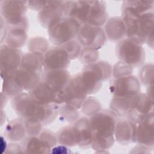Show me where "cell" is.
Segmentation results:
<instances>
[{"mask_svg": "<svg viewBox=\"0 0 154 154\" xmlns=\"http://www.w3.org/2000/svg\"><path fill=\"white\" fill-rule=\"evenodd\" d=\"M118 117L110 110H100L89 119L93 133L91 147L96 152L109 149L115 142L114 129Z\"/></svg>", "mask_w": 154, "mask_h": 154, "instance_id": "obj_1", "label": "cell"}, {"mask_svg": "<svg viewBox=\"0 0 154 154\" xmlns=\"http://www.w3.org/2000/svg\"><path fill=\"white\" fill-rule=\"evenodd\" d=\"M126 29V37L141 45L146 43L149 32L153 29V11L137 14L126 8H122L121 16Z\"/></svg>", "mask_w": 154, "mask_h": 154, "instance_id": "obj_2", "label": "cell"}, {"mask_svg": "<svg viewBox=\"0 0 154 154\" xmlns=\"http://www.w3.org/2000/svg\"><path fill=\"white\" fill-rule=\"evenodd\" d=\"M26 1H1V17L8 29H22L28 31L29 22L26 17Z\"/></svg>", "mask_w": 154, "mask_h": 154, "instance_id": "obj_3", "label": "cell"}, {"mask_svg": "<svg viewBox=\"0 0 154 154\" xmlns=\"http://www.w3.org/2000/svg\"><path fill=\"white\" fill-rule=\"evenodd\" d=\"M79 28L72 19L60 16L53 20L48 28L49 40L55 46H61L76 38Z\"/></svg>", "mask_w": 154, "mask_h": 154, "instance_id": "obj_4", "label": "cell"}, {"mask_svg": "<svg viewBox=\"0 0 154 154\" xmlns=\"http://www.w3.org/2000/svg\"><path fill=\"white\" fill-rule=\"evenodd\" d=\"M116 52L120 61L132 68L140 66L145 60V51L143 45L128 37L117 43Z\"/></svg>", "mask_w": 154, "mask_h": 154, "instance_id": "obj_5", "label": "cell"}, {"mask_svg": "<svg viewBox=\"0 0 154 154\" xmlns=\"http://www.w3.org/2000/svg\"><path fill=\"white\" fill-rule=\"evenodd\" d=\"M76 40L82 48L97 51L106 41V36L102 27L85 24L80 26Z\"/></svg>", "mask_w": 154, "mask_h": 154, "instance_id": "obj_6", "label": "cell"}, {"mask_svg": "<svg viewBox=\"0 0 154 154\" xmlns=\"http://www.w3.org/2000/svg\"><path fill=\"white\" fill-rule=\"evenodd\" d=\"M23 55V53L19 49L13 48L5 44L1 45L0 63L2 78L19 68Z\"/></svg>", "mask_w": 154, "mask_h": 154, "instance_id": "obj_7", "label": "cell"}, {"mask_svg": "<svg viewBox=\"0 0 154 154\" xmlns=\"http://www.w3.org/2000/svg\"><path fill=\"white\" fill-rule=\"evenodd\" d=\"M91 4L92 1H64L63 16L72 19L81 26L87 24Z\"/></svg>", "mask_w": 154, "mask_h": 154, "instance_id": "obj_8", "label": "cell"}, {"mask_svg": "<svg viewBox=\"0 0 154 154\" xmlns=\"http://www.w3.org/2000/svg\"><path fill=\"white\" fill-rule=\"evenodd\" d=\"M39 105L29 92H22L13 97L11 100L14 111L23 120L35 117Z\"/></svg>", "mask_w": 154, "mask_h": 154, "instance_id": "obj_9", "label": "cell"}, {"mask_svg": "<svg viewBox=\"0 0 154 154\" xmlns=\"http://www.w3.org/2000/svg\"><path fill=\"white\" fill-rule=\"evenodd\" d=\"M153 101L150 100L143 93H138L126 114V119L137 125L146 118L150 113L153 112Z\"/></svg>", "mask_w": 154, "mask_h": 154, "instance_id": "obj_10", "label": "cell"}, {"mask_svg": "<svg viewBox=\"0 0 154 154\" xmlns=\"http://www.w3.org/2000/svg\"><path fill=\"white\" fill-rule=\"evenodd\" d=\"M70 61L67 52L63 47L55 46L44 54L43 71L67 69Z\"/></svg>", "mask_w": 154, "mask_h": 154, "instance_id": "obj_11", "label": "cell"}, {"mask_svg": "<svg viewBox=\"0 0 154 154\" xmlns=\"http://www.w3.org/2000/svg\"><path fill=\"white\" fill-rule=\"evenodd\" d=\"M109 89L113 97L130 96L140 92V83L135 76L129 75L116 78L110 84Z\"/></svg>", "mask_w": 154, "mask_h": 154, "instance_id": "obj_12", "label": "cell"}, {"mask_svg": "<svg viewBox=\"0 0 154 154\" xmlns=\"http://www.w3.org/2000/svg\"><path fill=\"white\" fill-rule=\"evenodd\" d=\"M71 81L79 90L86 96L96 93L101 88L102 85V82L95 73L85 69L72 78Z\"/></svg>", "mask_w": 154, "mask_h": 154, "instance_id": "obj_13", "label": "cell"}, {"mask_svg": "<svg viewBox=\"0 0 154 154\" xmlns=\"http://www.w3.org/2000/svg\"><path fill=\"white\" fill-rule=\"evenodd\" d=\"M137 125L135 142L140 146L153 149L154 146L153 112L150 113Z\"/></svg>", "mask_w": 154, "mask_h": 154, "instance_id": "obj_14", "label": "cell"}, {"mask_svg": "<svg viewBox=\"0 0 154 154\" xmlns=\"http://www.w3.org/2000/svg\"><path fill=\"white\" fill-rule=\"evenodd\" d=\"M71 79V75L67 69L43 71L42 75V81L57 93L63 91Z\"/></svg>", "mask_w": 154, "mask_h": 154, "instance_id": "obj_15", "label": "cell"}, {"mask_svg": "<svg viewBox=\"0 0 154 154\" xmlns=\"http://www.w3.org/2000/svg\"><path fill=\"white\" fill-rule=\"evenodd\" d=\"M137 125L130 122L127 119H118L114 129V138L118 143L128 145L136 141Z\"/></svg>", "mask_w": 154, "mask_h": 154, "instance_id": "obj_16", "label": "cell"}, {"mask_svg": "<svg viewBox=\"0 0 154 154\" xmlns=\"http://www.w3.org/2000/svg\"><path fill=\"white\" fill-rule=\"evenodd\" d=\"M73 127L77 141V146L84 149L91 147L93 136L89 119L81 117L78 119Z\"/></svg>", "mask_w": 154, "mask_h": 154, "instance_id": "obj_17", "label": "cell"}, {"mask_svg": "<svg viewBox=\"0 0 154 154\" xmlns=\"http://www.w3.org/2000/svg\"><path fill=\"white\" fill-rule=\"evenodd\" d=\"M64 1H51L38 13V20L40 25L48 29L53 20L63 16Z\"/></svg>", "mask_w": 154, "mask_h": 154, "instance_id": "obj_18", "label": "cell"}, {"mask_svg": "<svg viewBox=\"0 0 154 154\" xmlns=\"http://www.w3.org/2000/svg\"><path fill=\"white\" fill-rule=\"evenodd\" d=\"M103 29L106 38L111 41L119 42L126 37V26L121 17L108 19Z\"/></svg>", "mask_w": 154, "mask_h": 154, "instance_id": "obj_19", "label": "cell"}, {"mask_svg": "<svg viewBox=\"0 0 154 154\" xmlns=\"http://www.w3.org/2000/svg\"><path fill=\"white\" fill-rule=\"evenodd\" d=\"M108 19L106 2L103 1H92L87 24L94 26L102 27Z\"/></svg>", "mask_w": 154, "mask_h": 154, "instance_id": "obj_20", "label": "cell"}, {"mask_svg": "<svg viewBox=\"0 0 154 154\" xmlns=\"http://www.w3.org/2000/svg\"><path fill=\"white\" fill-rule=\"evenodd\" d=\"M28 92L38 104L55 103L57 93L43 81Z\"/></svg>", "mask_w": 154, "mask_h": 154, "instance_id": "obj_21", "label": "cell"}, {"mask_svg": "<svg viewBox=\"0 0 154 154\" xmlns=\"http://www.w3.org/2000/svg\"><path fill=\"white\" fill-rule=\"evenodd\" d=\"M64 104L76 109L81 108L85 99L87 97L79 90L72 82L71 80L63 91Z\"/></svg>", "mask_w": 154, "mask_h": 154, "instance_id": "obj_22", "label": "cell"}, {"mask_svg": "<svg viewBox=\"0 0 154 154\" xmlns=\"http://www.w3.org/2000/svg\"><path fill=\"white\" fill-rule=\"evenodd\" d=\"M43 57L44 54L37 52H29L23 54L19 69L43 73Z\"/></svg>", "mask_w": 154, "mask_h": 154, "instance_id": "obj_23", "label": "cell"}, {"mask_svg": "<svg viewBox=\"0 0 154 154\" xmlns=\"http://www.w3.org/2000/svg\"><path fill=\"white\" fill-rule=\"evenodd\" d=\"M4 134L5 137L11 141H22L27 134L24 121L20 118L13 120L7 125Z\"/></svg>", "mask_w": 154, "mask_h": 154, "instance_id": "obj_24", "label": "cell"}, {"mask_svg": "<svg viewBox=\"0 0 154 154\" xmlns=\"http://www.w3.org/2000/svg\"><path fill=\"white\" fill-rule=\"evenodd\" d=\"M16 73L24 91H30L42 81L43 73L22 69H18Z\"/></svg>", "mask_w": 154, "mask_h": 154, "instance_id": "obj_25", "label": "cell"}, {"mask_svg": "<svg viewBox=\"0 0 154 154\" xmlns=\"http://www.w3.org/2000/svg\"><path fill=\"white\" fill-rule=\"evenodd\" d=\"M23 153H50L49 149L38 135L28 136L25 138L20 144Z\"/></svg>", "mask_w": 154, "mask_h": 154, "instance_id": "obj_26", "label": "cell"}, {"mask_svg": "<svg viewBox=\"0 0 154 154\" xmlns=\"http://www.w3.org/2000/svg\"><path fill=\"white\" fill-rule=\"evenodd\" d=\"M16 71L2 78L3 82L1 93L8 97H14L24 91L17 78Z\"/></svg>", "mask_w": 154, "mask_h": 154, "instance_id": "obj_27", "label": "cell"}, {"mask_svg": "<svg viewBox=\"0 0 154 154\" xmlns=\"http://www.w3.org/2000/svg\"><path fill=\"white\" fill-rule=\"evenodd\" d=\"M137 94L126 97H113L110 102V109L117 117H126Z\"/></svg>", "mask_w": 154, "mask_h": 154, "instance_id": "obj_28", "label": "cell"}, {"mask_svg": "<svg viewBox=\"0 0 154 154\" xmlns=\"http://www.w3.org/2000/svg\"><path fill=\"white\" fill-rule=\"evenodd\" d=\"M60 110L59 105L49 103L39 105L35 117L37 118L43 125L52 123L57 117Z\"/></svg>", "mask_w": 154, "mask_h": 154, "instance_id": "obj_29", "label": "cell"}, {"mask_svg": "<svg viewBox=\"0 0 154 154\" xmlns=\"http://www.w3.org/2000/svg\"><path fill=\"white\" fill-rule=\"evenodd\" d=\"M27 31L22 29H8L5 38V45L16 49L24 46L27 40Z\"/></svg>", "mask_w": 154, "mask_h": 154, "instance_id": "obj_30", "label": "cell"}, {"mask_svg": "<svg viewBox=\"0 0 154 154\" xmlns=\"http://www.w3.org/2000/svg\"><path fill=\"white\" fill-rule=\"evenodd\" d=\"M153 1H125L122 8H126L137 14H142L153 11Z\"/></svg>", "mask_w": 154, "mask_h": 154, "instance_id": "obj_31", "label": "cell"}, {"mask_svg": "<svg viewBox=\"0 0 154 154\" xmlns=\"http://www.w3.org/2000/svg\"><path fill=\"white\" fill-rule=\"evenodd\" d=\"M84 69L93 72L102 82L108 79L112 73L111 65L108 62L104 61H96L86 65Z\"/></svg>", "mask_w": 154, "mask_h": 154, "instance_id": "obj_32", "label": "cell"}, {"mask_svg": "<svg viewBox=\"0 0 154 154\" xmlns=\"http://www.w3.org/2000/svg\"><path fill=\"white\" fill-rule=\"evenodd\" d=\"M58 143L68 147L77 146V141L73 126H66L57 134Z\"/></svg>", "mask_w": 154, "mask_h": 154, "instance_id": "obj_33", "label": "cell"}, {"mask_svg": "<svg viewBox=\"0 0 154 154\" xmlns=\"http://www.w3.org/2000/svg\"><path fill=\"white\" fill-rule=\"evenodd\" d=\"M29 52H37L45 54L49 48L48 41L42 37H34L29 40L28 43Z\"/></svg>", "mask_w": 154, "mask_h": 154, "instance_id": "obj_34", "label": "cell"}, {"mask_svg": "<svg viewBox=\"0 0 154 154\" xmlns=\"http://www.w3.org/2000/svg\"><path fill=\"white\" fill-rule=\"evenodd\" d=\"M81 109L85 115L90 117L101 110L100 104L96 99L87 97L85 99Z\"/></svg>", "mask_w": 154, "mask_h": 154, "instance_id": "obj_35", "label": "cell"}, {"mask_svg": "<svg viewBox=\"0 0 154 154\" xmlns=\"http://www.w3.org/2000/svg\"><path fill=\"white\" fill-rule=\"evenodd\" d=\"M23 121L28 136L38 135L43 129V125L36 117H31Z\"/></svg>", "mask_w": 154, "mask_h": 154, "instance_id": "obj_36", "label": "cell"}, {"mask_svg": "<svg viewBox=\"0 0 154 154\" xmlns=\"http://www.w3.org/2000/svg\"><path fill=\"white\" fill-rule=\"evenodd\" d=\"M61 46L63 47L67 52L71 60L79 57L82 49V46L78 42L76 38L70 40L61 45Z\"/></svg>", "mask_w": 154, "mask_h": 154, "instance_id": "obj_37", "label": "cell"}, {"mask_svg": "<svg viewBox=\"0 0 154 154\" xmlns=\"http://www.w3.org/2000/svg\"><path fill=\"white\" fill-rule=\"evenodd\" d=\"M79 57L82 63L88 65L97 61L99 58V52L96 50L82 48Z\"/></svg>", "mask_w": 154, "mask_h": 154, "instance_id": "obj_38", "label": "cell"}, {"mask_svg": "<svg viewBox=\"0 0 154 154\" xmlns=\"http://www.w3.org/2000/svg\"><path fill=\"white\" fill-rule=\"evenodd\" d=\"M59 113L61 117L68 122H76L79 116V112L78 109L72 108L64 103L60 106Z\"/></svg>", "mask_w": 154, "mask_h": 154, "instance_id": "obj_39", "label": "cell"}, {"mask_svg": "<svg viewBox=\"0 0 154 154\" xmlns=\"http://www.w3.org/2000/svg\"><path fill=\"white\" fill-rule=\"evenodd\" d=\"M38 136L43 140L49 150L58 143L57 134L50 129H43Z\"/></svg>", "mask_w": 154, "mask_h": 154, "instance_id": "obj_40", "label": "cell"}, {"mask_svg": "<svg viewBox=\"0 0 154 154\" xmlns=\"http://www.w3.org/2000/svg\"><path fill=\"white\" fill-rule=\"evenodd\" d=\"M153 64H147L144 66L140 71V78L141 82L148 86L150 84H153Z\"/></svg>", "mask_w": 154, "mask_h": 154, "instance_id": "obj_41", "label": "cell"}, {"mask_svg": "<svg viewBox=\"0 0 154 154\" xmlns=\"http://www.w3.org/2000/svg\"><path fill=\"white\" fill-rule=\"evenodd\" d=\"M132 72V67L129 65L119 61L114 66L113 69V75L115 78L126 76L131 75Z\"/></svg>", "mask_w": 154, "mask_h": 154, "instance_id": "obj_42", "label": "cell"}, {"mask_svg": "<svg viewBox=\"0 0 154 154\" xmlns=\"http://www.w3.org/2000/svg\"><path fill=\"white\" fill-rule=\"evenodd\" d=\"M51 2V1H28L27 5L28 7L31 10L38 11L39 12L46 5H48Z\"/></svg>", "mask_w": 154, "mask_h": 154, "instance_id": "obj_43", "label": "cell"}, {"mask_svg": "<svg viewBox=\"0 0 154 154\" xmlns=\"http://www.w3.org/2000/svg\"><path fill=\"white\" fill-rule=\"evenodd\" d=\"M71 152L68 146L60 144L55 145L50 150V153H70Z\"/></svg>", "mask_w": 154, "mask_h": 154, "instance_id": "obj_44", "label": "cell"}, {"mask_svg": "<svg viewBox=\"0 0 154 154\" xmlns=\"http://www.w3.org/2000/svg\"><path fill=\"white\" fill-rule=\"evenodd\" d=\"M7 153H23L21 145L19 144L14 143H10L8 145L7 150L5 152Z\"/></svg>", "mask_w": 154, "mask_h": 154, "instance_id": "obj_45", "label": "cell"}, {"mask_svg": "<svg viewBox=\"0 0 154 154\" xmlns=\"http://www.w3.org/2000/svg\"><path fill=\"white\" fill-rule=\"evenodd\" d=\"M8 147V144L5 138L3 136L1 137V144H0V150L1 153H3L4 152L5 153Z\"/></svg>", "mask_w": 154, "mask_h": 154, "instance_id": "obj_46", "label": "cell"}, {"mask_svg": "<svg viewBox=\"0 0 154 154\" xmlns=\"http://www.w3.org/2000/svg\"><path fill=\"white\" fill-rule=\"evenodd\" d=\"M146 43L149 46H150L152 49H153V29L149 32Z\"/></svg>", "mask_w": 154, "mask_h": 154, "instance_id": "obj_47", "label": "cell"}, {"mask_svg": "<svg viewBox=\"0 0 154 154\" xmlns=\"http://www.w3.org/2000/svg\"><path fill=\"white\" fill-rule=\"evenodd\" d=\"M147 87V93H146V95L147 96V97L152 100L153 101V84H150Z\"/></svg>", "mask_w": 154, "mask_h": 154, "instance_id": "obj_48", "label": "cell"}]
</instances>
